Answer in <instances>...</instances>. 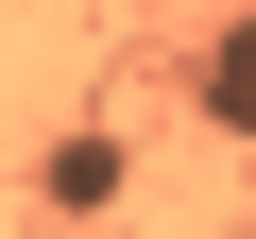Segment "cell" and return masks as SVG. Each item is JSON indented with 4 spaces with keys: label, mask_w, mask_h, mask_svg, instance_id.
Listing matches in <instances>:
<instances>
[{
    "label": "cell",
    "mask_w": 256,
    "mask_h": 239,
    "mask_svg": "<svg viewBox=\"0 0 256 239\" xmlns=\"http://www.w3.org/2000/svg\"><path fill=\"white\" fill-rule=\"evenodd\" d=\"M34 188H52V222H102L120 188H137V137H120V120H68V137H52V171H34Z\"/></svg>",
    "instance_id": "1"
},
{
    "label": "cell",
    "mask_w": 256,
    "mask_h": 239,
    "mask_svg": "<svg viewBox=\"0 0 256 239\" xmlns=\"http://www.w3.org/2000/svg\"><path fill=\"white\" fill-rule=\"evenodd\" d=\"M205 120H222V137H239V154H256V18H239V34L205 52Z\"/></svg>",
    "instance_id": "2"
},
{
    "label": "cell",
    "mask_w": 256,
    "mask_h": 239,
    "mask_svg": "<svg viewBox=\"0 0 256 239\" xmlns=\"http://www.w3.org/2000/svg\"><path fill=\"white\" fill-rule=\"evenodd\" d=\"M239 18H256V0H239Z\"/></svg>",
    "instance_id": "3"
}]
</instances>
